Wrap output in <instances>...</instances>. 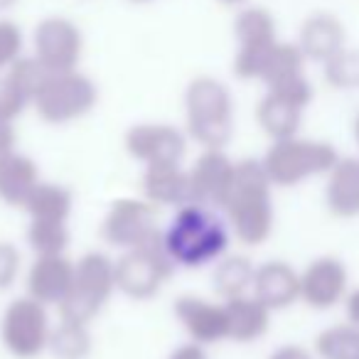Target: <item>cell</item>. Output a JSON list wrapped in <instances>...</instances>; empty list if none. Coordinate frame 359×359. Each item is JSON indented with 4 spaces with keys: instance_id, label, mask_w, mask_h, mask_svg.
I'll return each mask as SVG.
<instances>
[{
    "instance_id": "cell-3",
    "label": "cell",
    "mask_w": 359,
    "mask_h": 359,
    "mask_svg": "<svg viewBox=\"0 0 359 359\" xmlns=\"http://www.w3.org/2000/svg\"><path fill=\"white\" fill-rule=\"evenodd\" d=\"M187 135L202 148H226L234 138V96L222 79L200 74L185 89Z\"/></svg>"
},
{
    "instance_id": "cell-36",
    "label": "cell",
    "mask_w": 359,
    "mask_h": 359,
    "mask_svg": "<svg viewBox=\"0 0 359 359\" xmlns=\"http://www.w3.org/2000/svg\"><path fill=\"white\" fill-rule=\"evenodd\" d=\"M15 143H18V133H15L13 121L0 118V155L15 150Z\"/></svg>"
},
{
    "instance_id": "cell-12",
    "label": "cell",
    "mask_w": 359,
    "mask_h": 359,
    "mask_svg": "<svg viewBox=\"0 0 359 359\" xmlns=\"http://www.w3.org/2000/svg\"><path fill=\"white\" fill-rule=\"evenodd\" d=\"M349 295V271L337 256H318L300 271V300L313 310H332Z\"/></svg>"
},
{
    "instance_id": "cell-30",
    "label": "cell",
    "mask_w": 359,
    "mask_h": 359,
    "mask_svg": "<svg viewBox=\"0 0 359 359\" xmlns=\"http://www.w3.org/2000/svg\"><path fill=\"white\" fill-rule=\"evenodd\" d=\"M25 239L35 256L65 254L67 246H69V226H67V222L30 219Z\"/></svg>"
},
{
    "instance_id": "cell-35",
    "label": "cell",
    "mask_w": 359,
    "mask_h": 359,
    "mask_svg": "<svg viewBox=\"0 0 359 359\" xmlns=\"http://www.w3.org/2000/svg\"><path fill=\"white\" fill-rule=\"evenodd\" d=\"M168 359H210L205 352V347L197 342H185V344H180V347H175L172 352H170Z\"/></svg>"
},
{
    "instance_id": "cell-25",
    "label": "cell",
    "mask_w": 359,
    "mask_h": 359,
    "mask_svg": "<svg viewBox=\"0 0 359 359\" xmlns=\"http://www.w3.org/2000/svg\"><path fill=\"white\" fill-rule=\"evenodd\" d=\"M305 60L303 50L298 47V42H283L278 40L271 52L266 55L264 67H261L259 81L266 89H278V86H288L295 81L305 79Z\"/></svg>"
},
{
    "instance_id": "cell-11",
    "label": "cell",
    "mask_w": 359,
    "mask_h": 359,
    "mask_svg": "<svg viewBox=\"0 0 359 359\" xmlns=\"http://www.w3.org/2000/svg\"><path fill=\"white\" fill-rule=\"evenodd\" d=\"M32 57L47 72L79 69L84 57V32L67 15L42 18L32 30Z\"/></svg>"
},
{
    "instance_id": "cell-10",
    "label": "cell",
    "mask_w": 359,
    "mask_h": 359,
    "mask_svg": "<svg viewBox=\"0 0 359 359\" xmlns=\"http://www.w3.org/2000/svg\"><path fill=\"white\" fill-rule=\"evenodd\" d=\"M158 212L148 200L135 197H121L111 202L104 222H101V236L109 246L121 251L138 249L150 241L160 239Z\"/></svg>"
},
{
    "instance_id": "cell-17",
    "label": "cell",
    "mask_w": 359,
    "mask_h": 359,
    "mask_svg": "<svg viewBox=\"0 0 359 359\" xmlns=\"http://www.w3.org/2000/svg\"><path fill=\"white\" fill-rule=\"evenodd\" d=\"M74 278V261L67 259V254L55 256H35L32 266L27 269L25 288L27 295L40 300L42 305H57L67 298Z\"/></svg>"
},
{
    "instance_id": "cell-39",
    "label": "cell",
    "mask_w": 359,
    "mask_h": 359,
    "mask_svg": "<svg viewBox=\"0 0 359 359\" xmlns=\"http://www.w3.org/2000/svg\"><path fill=\"white\" fill-rule=\"evenodd\" d=\"M217 3H222V6H226V8H241V6H246L249 0H217Z\"/></svg>"
},
{
    "instance_id": "cell-9",
    "label": "cell",
    "mask_w": 359,
    "mask_h": 359,
    "mask_svg": "<svg viewBox=\"0 0 359 359\" xmlns=\"http://www.w3.org/2000/svg\"><path fill=\"white\" fill-rule=\"evenodd\" d=\"M50 313L40 300L22 295L6 308L0 318V339L3 347L15 359H35L50 347Z\"/></svg>"
},
{
    "instance_id": "cell-28",
    "label": "cell",
    "mask_w": 359,
    "mask_h": 359,
    "mask_svg": "<svg viewBox=\"0 0 359 359\" xmlns=\"http://www.w3.org/2000/svg\"><path fill=\"white\" fill-rule=\"evenodd\" d=\"M318 359H359V327L347 323L330 325L315 337Z\"/></svg>"
},
{
    "instance_id": "cell-37",
    "label": "cell",
    "mask_w": 359,
    "mask_h": 359,
    "mask_svg": "<svg viewBox=\"0 0 359 359\" xmlns=\"http://www.w3.org/2000/svg\"><path fill=\"white\" fill-rule=\"evenodd\" d=\"M344 313H347L349 323L359 327V288H354L352 293L347 295V300H344Z\"/></svg>"
},
{
    "instance_id": "cell-31",
    "label": "cell",
    "mask_w": 359,
    "mask_h": 359,
    "mask_svg": "<svg viewBox=\"0 0 359 359\" xmlns=\"http://www.w3.org/2000/svg\"><path fill=\"white\" fill-rule=\"evenodd\" d=\"M323 76L327 86L337 91L359 89V47H344L332 60L325 62Z\"/></svg>"
},
{
    "instance_id": "cell-26",
    "label": "cell",
    "mask_w": 359,
    "mask_h": 359,
    "mask_svg": "<svg viewBox=\"0 0 359 359\" xmlns=\"http://www.w3.org/2000/svg\"><path fill=\"white\" fill-rule=\"evenodd\" d=\"M72 210H74V195L69 187L57 185V182H45L32 190V195L27 197L25 212L30 219H50V222H69Z\"/></svg>"
},
{
    "instance_id": "cell-7",
    "label": "cell",
    "mask_w": 359,
    "mask_h": 359,
    "mask_svg": "<svg viewBox=\"0 0 359 359\" xmlns=\"http://www.w3.org/2000/svg\"><path fill=\"white\" fill-rule=\"evenodd\" d=\"M231 30H234L236 40L231 72L241 81H259L266 55L278 42V25H276L273 13L264 6L246 3L236 11Z\"/></svg>"
},
{
    "instance_id": "cell-8",
    "label": "cell",
    "mask_w": 359,
    "mask_h": 359,
    "mask_svg": "<svg viewBox=\"0 0 359 359\" xmlns=\"http://www.w3.org/2000/svg\"><path fill=\"white\" fill-rule=\"evenodd\" d=\"M175 261L165 251L163 234L138 249L123 251L116 261V290L130 300H150L163 290V285L175 273Z\"/></svg>"
},
{
    "instance_id": "cell-23",
    "label": "cell",
    "mask_w": 359,
    "mask_h": 359,
    "mask_svg": "<svg viewBox=\"0 0 359 359\" xmlns=\"http://www.w3.org/2000/svg\"><path fill=\"white\" fill-rule=\"evenodd\" d=\"M40 182V168L30 155H22L18 150L0 155V200L8 207L22 210Z\"/></svg>"
},
{
    "instance_id": "cell-19",
    "label": "cell",
    "mask_w": 359,
    "mask_h": 359,
    "mask_svg": "<svg viewBox=\"0 0 359 359\" xmlns=\"http://www.w3.org/2000/svg\"><path fill=\"white\" fill-rule=\"evenodd\" d=\"M140 190L143 200L155 207H182L192 202L190 172L182 168V163L145 165Z\"/></svg>"
},
{
    "instance_id": "cell-34",
    "label": "cell",
    "mask_w": 359,
    "mask_h": 359,
    "mask_svg": "<svg viewBox=\"0 0 359 359\" xmlns=\"http://www.w3.org/2000/svg\"><path fill=\"white\" fill-rule=\"evenodd\" d=\"M269 359H318L310 349H305L303 344H280L269 354Z\"/></svg>"
},
{
    "instance_id": "cell-4",
    "label": "cell",
    "mask_w": 359,
    "mask_h": 359,
    "mask_svg": "<svg viewBox=\"0 0 359 359\" xmlns=\"http://www.w3.org/2000/svg\"><path fill=\"white\" fill-rule=\"evenodd\" d=\"M337 160V148L327 140L293 135V138L271 140V148L261 158V165L273 187H298L305 180L327 175Z\"/></svg>"
},
{
    "instance_id": "cell-21",
    "label": "cell",
    "mask_w": 359,
    "mask_h": 359,
    "mask_svg": "<svg viewBox=\"0 0 359 359\" xmlns=\"http://www.w3.org/2000/svg\"><path fill=\"white\" fill-rule=\"evenodd\" d=\"M325 207L337 219L359 217V158H342L325 175Z\"/></svg>"
},
{
    "instance_id": "cell-16",
    "label": "cell",
    "mask_w": 359,
    "mask_h": 359,
    "mask_svg": "<svg viewBox=\"0 0 359 359\" xmlns=\"http://www.w3.org/2000/svg\"><path fill=\"white\" fill-rule=\"evenodd\" d=\"M236 163L224 153V148H205L187 172H190L192 202L207 207H219L231 182Z\"/></svg>"
},
{
    "instance_id": "cell-27",
    "label": "cell",
    "mask_w": 359,
    "mask_h": 359,
    "mask_svg": "<svg viewBox=\"0 0 359 359\" xmlns=\"http://www.w3.org/2000/svg\"><path fill=\"white\" fill-rule=\"evenodd\" d=\"M254 276H256V266L246 256H224V259H219L215 264L212 280H215L217 295L229 300L251 293Z\"/></svg>"
},
{
    "instance_id": "cell-15",
    "label": "cell",
    "mask_w": 359,
    "mask_h": 359,
    "mask_svg": "<svg viewBox=\"0 0 359 359\" xmlns=\"http://www.w3.org/2000/svg\"><path fill=\"white\" fill-rule=\"evenodd\" d=\"M172 310L192 342L207 347V344L229 339L224 303H212V300H205L200 295H180L175 300Z\"/></svg>"
},
{
    "instance_id": "cell-22",
    "label": "cell",
    "mask_w": 359,
    "mask_h": 359,
    "mask_svg": "<svg viewBox=\"0 0 359 359\" xmlns=\"http://www.w3.org/2000/svg\"><path fill=\"white\" fill-rule=\"evenodd\" d=\"M305 109L308 106H303L300 101L266 89V94L261 96L259 106H256V123L271 140L293 138L303 126Z\"/></svg>"
},
{
    "instance_id": "cell-20",
    "label": "cell",
    "mask_w": 359,
    "mask_h": 359,
    "mask_svg": "<svg viewBox=\"0 0 359 359\" xmlns=\"http://www.w3.org/2000/svg\"><path fill=\"white\" fill-rule=\"evenodd\" d=\"M251 295L269 310H285L300 300V273L285 261H266L256 266Z\"/></svg>"
},
{
    "instance_id": "cell-5",
    "label": "cell",
    "mask_w": 359,
    "mask_h": 359,
    "mask_svg": "<svg viewBox=\"0 0 359 359\" xmlns=\"http://www.w3.org/2000/svg\"><path fill=\"white\" fill-rule=\"evenodd\" d=\"M116 293V261L104 251H89L74 264V278L60 303V318L89 325Z\"/></svg>"
},
{
    "instance_id": "cell-14",
    "label": "cell",
    "mask_w": 359,
    "mask_h": 359,
    "mask_svg": "<svg viewBox=\"0 0 359 359\" xmlns=\"http://www.w3.org/2000/svg\"><path fill=\"white\" fill-rule=\"evenodd\" d=\"M45 76L47 69L32 55H22L11 69L3 72L0 74V118L15 123L18 116H22V111L32 106Z\"/></svg>"
},
{
    "instance_id": "cell-32",
    "label": "cell",
    "mask_w": 359,
    "mask_h": 359,
    "mask_svg": "<svg viewBox=\"0 0 359 359\" xmlns=\"http://www.w3.org/2000/svg\"><path fill=\"white\" fill-rule=\"evenodd\" d=\"M25 55V32L11 18H0V74Z\"/></svg>"
},
{
    "instance_id": "cell-24",
    "label": "cell",
    "mask_w": 359,
    "mask_h": 359,
    "mask_svg": "<svg viewBox=\"0 0 359 359\" xmlns=\"http://www.w3.org/2000/svg\"><path fill=\"white\" fill-rule=\"evenodd\" d=\"M224 310H226V330H229L231 342L249 344L269 332L273 310L266 308L256 295L246 293L239 295V298L224 300Z\"/></svg>"
},
{
    "instance_id": "cell-40",
    "label": "cell",
    "mask_w": 359,
    "mask_h": 359,
    "mask_svg": "<svg viewBox=\"0 0 359 359\" xmlns=\"http://www.w3.org/2000/svg\"><path fill=\"white\" fill-rule=\"evenodd\" d=\"M352 130H354V140H357V145H359V114H357V118H354Z\"/></svg>"
},
{
    "instance_id": "cell-2",
    "label": "cell",
    "mask_w": 359,
    "mask_h": 359,
    "mask_svg": "<svg viewBox=\"0 0 359 359\" xmlns=\"http://www.w3.org/2000/svg\"><path fill=\"white\" fill-rule=\"evenodd\" d=\"M231 229L215 215V207L190 205L177 207L172 222L163 231V244L180 269H205L226 256Z\"/></svg>"
},
{
    "instance_id": "cell-38",
    "label": "cell",
    "mask_w": 359,
    "mask_h": 359,
    "mask_svg": "<svg viewBox=\"0 0 359 359\" xmlns=\"http://www.w3.org/2000/svg\"><path fill=\"white\" fill-rule=\"evenodd\" d=\"M20 0H0V13H8V11H13V8L18 6Z\"/></svg>"
},
{
    "instance_id": "cell-29",
    "label": "cell",
    "mask_w": 359,
    "mask_h": 359,
    "mask_svg": "<svg viewBox=\"0 0 359 359\" xmlns=\"http://www.w3.org/2000/svg\"><path fill=\"white\" fill-rule=\"evenodd\" d=\"M91 332L89 325L62 320L57 327H52L50 334V352L57 359H86L91 354Z\"/></svg>"
},
{
    "instance_id": "cell-41",
    "label": "cell",
    "mask_w": 359,
    "mask_h": 359,
    "mask_svg": "<svg viewBox=\"0 0 359 359\" xmlns=\"http://www.w3.org/2000/svg\"><path fill=\"white\" fill-rule=\"evenodd\" d=\"M128 3H133V6H148V3H153V0H128Z\"/></svg>"
},
{
    "instance_id": "cell-1",
    "label": "cell",
    "mask_w": 359,
    "mask_h": 359,
    "mask_svg": "<svg viewBox=\"0 0 359 359\" xmlns=\"http://www.w3.org/2000/svg\"><path fill=\"white\" fill-rule=\"evenodd\" d=\"M219 210L226 215L231 234L246 246H261L273 234V182L261 160H239Z\"/></svg>"
},
{
    "instance_id": "cell-13",
    "label": "cell",
    "mask_w": 359,
    "mask_h": 359,
    "mask_svg": "<svg viewBox=\"0 0 359 359\" xmlns=\"http://www.w3.org/2000/svg\"><path fill=\"white\" fill-rule=\"evenodd\" d=\"M126 153L143 165L182 163L187 135L170 123H135L123 135Z\"/></svg>"
},
{
    "instance_id": "cell-6",
    "label": "cell",
    "mask_w": 359,
    "mask_h": 359,
    "mask_svg": "<svg viewBox=\"0 0 359 359\" xmlns=\"http://www.w3.org/2000/svg\"><path fill=\"white\" fill-rule=\"evenodd\" d=\"M99 104V89L94 79L84 72H47L45 81L40 84L32 101V109L37 111L45 123L65 126L72 121L84 118Z\"/></svg>"
},
{
    "instance_id": "cell-18",
    "label": "cell",
    "mask_w": 359,
    "mask_h": 359,
    "mask_svg": "<svg viewBox=\"0 0 359 359\" xmlns=\"http://www.w3.org/2000/svg\"><path fill=\"white\" fill-rule=\"evenodd\" d=\"M298 47L303 50L305 60L315 65H325L337 52L347 47V30L334 13H310L298 30Z\"/></svg>"
},
{
    "instance_id": "cell-33",
    "label": "cell",
    "mask_w": 359,
    "mask_h": 359,
    "mask_svg": "<svg viewBox=\"0 0 359 359\" xmlns=\"http://www.w3.org/2000/svg\"><path fill=\"white\" fill-rule=\"evenodd\" d=\"M22 256L13 241H0V293L13 288L20 276Z\"/></svg>"
}]
</instances>
